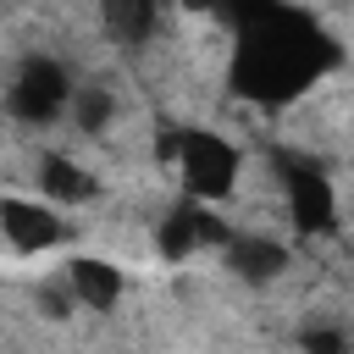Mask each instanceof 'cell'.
Instances as JSON below:
<instances>
[{"label": "cell", "instance_id": "obj_1", "mask_svg": "<svg viewBox=\"0 0 354 354\" xmlns=\"http://www.w3.org/2000/svg\"><path fill=\"white\" fill-rule=\"evenodd\" d=\"M166 160L177 166L183 188H188L199 205L232 194V183H238V149H232L221 133H205V127L171 133V138H166Z\"/></svg>", "mask_w": 354, "mask_h": 354}, {"label": "cell", "instance_id": "obj_2", "mask_svg": "<svg viewBox=\"0 0 354 354\" xmlns=\"http://www.w3.org/2000/svg\"><path fill=\"white\" fill-rule=\"evenodd\" d=\"M66 100H72V77H66V66L50 61V55H28V61L17 66L11 88H6V111H11L17 122H28V127L55 122V116L66 111Z\"/></svg>", "mask_w": 354, "mask_h": 354}, {"label": "cell", "instance_id": "obj_3", "mask_svg": "<svg viewBox=\"0 0 354 354\" xmlns=\"http://www.w3.org/2000/svg\"><path fill=\"white\" fill-rule=\"evenodd\" d=\"M0 232L11 238L17 254H44V249H55L72 227H66L44 199H0Z\"/></svg>", "mask_w": 354, "mask_h": 354}, {"label": "cell", "instance_id": "obj_4", "mask_svg": "<svg viewBox=\"0 0 354 354\" xmlns=\"http://www.w3.org/2000/svg\"><path fill=\"white\" fill-rule=\"evenodd\" d=\"M232 238V227L221 221V216H210L205 205H177L166 221H160V254L166 260H183V254H194V249H205V243H227Z\"/></svg>", "mask_w": 354, "mask_h": 354}, {"label": "cell", "instance_id": "obj_5", "mask_svg": "<svg viewBox=\"0 0 354 354\" xmlns=\"http://www.w3.org/2000/svg\"><path fill=\"white\" fill-rule=\"evenodd\" d=\"M288 216L299 232H326L337 221V205H332V183L315 171V166H288Z\"/></svg>", "mask_w": 354, "mask_h": 354}, {"label": "cell", "instance_id": "obj_6", "mask_svg": "<svg viewBox=\"0 0 354 354\" xmlns=\"http://www.w3.org/2000/svg\"><path fill=\"white\" fill-rule=\"evenodd\" d=\"M227 266L243 277V282H271V277H282V266H288V249L277 243V238H260V232H232L227 238Z\"/></svg>", "mask_w": 354, "mask_h": 354}, {"label": "cell", "instance_id": "obj_7", "mask_svg": "<svg viewBox=\"0 0 354 354\" xmlns=\"http://www.w3.org/2000/svg\"><path fill=\"white\" fill-rule=\"evenodd\" d=\"M66 293H72L77 304H88V310H111V304L122 299V271H116L111 260L83 254V260L66 266Z\"/></svg>", "mask_w": 354, "mask_h": 354}, {"label": "cell", "instance_id": "obj_8", "mask_svg": "<svg viewBox=\"0 0 354 354\" xmlns=\"http://www.w3.org/2000/svg\"><path fill=\"white\" fill-rule=\"evenodd\" d=\"M39 188H44V199L77 205V199L94 194V177H88L77 160H66V155H44V160H39Z\"/></svg>", "mask_w": 354, "mask_h": 354}, {"label": "cell", "instance_id": "obj_9", "mask_svg": "<svg viewBox=\"0 0 354 354\" xmlns=\"http://www.w3.org/2000/svg\"><path fill=\"white\" fill-rule=\"evenodd\" d=\"M100 11H105V28L122 44H144L155 33V17H160L155 0H100Z\"/></svg>", "mask_w": 354, "mask_h": 354}, {"label": "cell", "instance_id": "obj_10", "mask_svg": "<svg viewBox=\"0 0 354 354\" xmlns=\"http://www.w3.org/2000/svg\"><path fill=\"white\" fill-rule=\"evenodd\" d=\"M72 111H77V127L83 133H105V122H111V88H100V83H88V88H72V100H66Z\"/></svg>", "mask_w": 354, "mask_h": 354}, {"label": "cell", "instance_id": "obj_11", "mask_svg": "<svg viewBox=\"0 0 354 354\" xmlns=\"http://www.w3.org/2000/svg\"><path fill=\"white\" fill-rule=\"evenodd\" d=\"M304 354H348V337L337 326H315V332H304Z\"/></svg>", "mask_w": 354, "mask_h": 354}]
</instances>
